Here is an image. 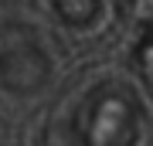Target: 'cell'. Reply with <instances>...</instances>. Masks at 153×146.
Segmentation results:
<instances>
[{
	"instance_id": "obj_1",
	"label": "cell",
	"mask_w": 153,
	"mask_h": 146,
	"mask_svg": "<svg viewBox=\"0 0 153 146\" xmlns=\"http://www.w3.org/2000/svg\"><path fill=\"white\" fill-rule=\"evenodd\" d=\"M140 133V105L126 88H99L75 119L78 146H133Z\"/></svg>"
}]
</instances>
